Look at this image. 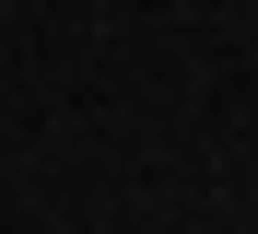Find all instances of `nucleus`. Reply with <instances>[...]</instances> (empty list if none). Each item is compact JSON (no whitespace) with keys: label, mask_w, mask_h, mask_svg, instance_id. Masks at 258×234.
<instances>
[]
</instances>
